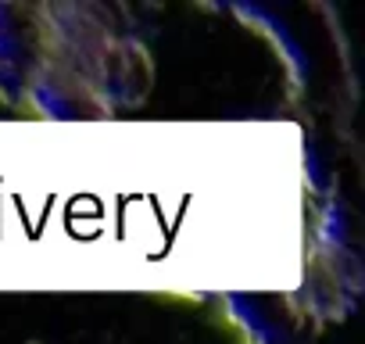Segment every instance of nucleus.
I'll return each mask as SVG.
<instances>
[{
  "label": "nucleus",
  "instance_id": "f03ea898",
  "mask_svg": "<svg viewBox=\"0 0 365 344\" xmlns=\"http://www.w3.org/2000/svg\"><path fill=\"white\" fill-rule=\"evenodd\" d=\"M26 108L36 118H51V122H93V118H115L111 108L104 104L93 69L86 58L68 54L61 47L51 44V54L43 61V69L36 72L29 93H26Z\"/></svg>",
  "mask_w": 365,
  "mask_h": 344
},
{
  "label": "nucleus",
  "instance_id": "39448f33",
  "mask_svg": "<svg viewBox=\"0 0 365 344\" xmlns=\"http://www.w3.org/2000/svg\"><path fill=\"white\" fill-rule=\"evenodd\" d=\"M90 69H93L97 90L104 104L111 108V115L143 108L154 90V58H150V47L136 33L111 36L93 54Z\"/></svg>",
  "mask_w": 365,
  "mask_h": 344
},
{
  "label": "nucleus",
  "instance_id": "20e7f679",
  "mask_svg": "<svg viewBox=\"0 0 365 344\" xmlns=\"http://www.w3.org/2000/svg\"><path fill=\"white\" fill-rule=\"evenodd\" d=\"M222 305L247 344H312L322 330L294 290H233Z\"/></svg>",
  "mask_w": 365,
  "mask_h": 344
},
{
  "label": "nucleus",
  "instance_id": "7ed1b4c3",
  "mask_svg": "<svg viewBox=\"0 0 365 344\" xmlns=\"http://www.w3.org/2000/svg\"><path fill=\"white\" fill-rule=\"evenodd\" d=\"M51 54L43 4L0 0V104L26 108V93Z\"/></svg>",
  "mask_w": 365,
  "mask_h": 344
},
{
  "label": "nucleus",
  "instance_id": "f257e3e1",
  "mask_svg": "<svg viewBox=\"0 0 365 344\" xmlns=\"http://www.w3.org/2000/svg\"><path fill=\"white\" fill-rule=\"evenodd\" d=\"M336 216H340V208L329 205L326 216L319 219L322 230L315 233V244L304 258L301 287L294 290L319 323L344 319L354 308L358 290H361V269H358V258L340 233Z\"/></svg>",
  "mask_w": 365,
  "mask_h": 344
}]
</instances>
